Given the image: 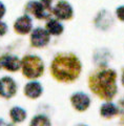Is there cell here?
<instances>
[{
  "label": "cell",
  "mask_w": 124,
  "mask_h": 126,
  "mask_svg": "<svg viewBox=\"0 0 124 126\" xmlns=\"http://www.w3.org/2000/svg\"><path fill=\"white\" fill-rule=\"evenodd\" d=\"M81 72V62L75 55H59L52 63V73L59 81L71 82Z\"/></svg>",
  "instance_id": "cell-1"
},
{
  "label": "cell",
  "mask_w": 124,
  "mask_h": 126,
  "mask_svg": "<svg viewBox=\"0 0 124 126\" xmlns=\"http://www.w3.org/2000/svg\"><path fill=\"white\" fill-rule=\"evenodd\" d=\"M117 73L113 69H105L99 72L90 78L89 86L93 92L100 98L110 100L117 94Z\"/></svg>",
  "instance_id": "cell-2"
},
{
  "label": "cell",
  "mask_w": 124,
  "mask_h": 126,
  "mask_svg": "<svg viewBox=\"0 0 124 126\" xmlns=\"http://www.w3.org/2000/svg\"><path fill=\"white\" fill-rule=\"evenodd\" d=\"M23 75L30 79H35L40 77L44 70V64L41 58L37 56H25L21 62Z\"/></svg>",
  "instance_id": "cell-3"
},
{
  "label": "cell",
  "mask_w": 124,
  "mask_h": 126,
  "mask_svg": "<svg viewBox=\"0 0 124 126\" xmlns=\"http://www.w3.org/2000/svg\"><path fill=\"white\" fill-rule=\"evenodd\" d=\"M17 93V84L11 77H3L0 79V96L10 99Z\"/></svg>",
  "instance_id": "cell-4"
},
{
  "label": "cell",
  "mask_w": 124,
  "mask_h": 126,
  "mask_svg": "<svg viewBox=\"0 0 124 126\" xmlns=\"http://www.w3.org/2000/svg\"><path fill=\"white\" fill-rule=\"evenodd\" d=\"M50 42V33L47 30L38 27L33 31L31 35V43L35 47H43Z\"/></svg>",
  "instance_id": "cell-5"
},
{
  "label": "cell",
  "mask_w": 124,
  "mask_h": 126,
  "mask_svg": "<svg viewBox=\"0 0 124 126\" xmlns=\"http://www.w3.org/2000/svg\"><path fill=\"white\" fill-rule=\"evenodd\" d=\"M53 13L56 17L61 19V20H67V19H71L73 16V7L69 2L62 0L56 4L55 9L53 10Z\"/></svg>",
  "instance_id": "cell-6"
},
{
  "label": "cell",
  "mask_w": 124,
  "mask_h": 126,
  "mask_svg": "<svg viewBox=\"0 0 124 126\" xmlns=\"http://www.w3.org/2000/svg\"><path fill=\"white\" fill-rule=\"evenodd\" d=\"M49 7H46L42 2L39 1H31L27 4V11L33 14L38 19H45L50 16Z\"/></svg>",
  "instance_id": "cell-7"
},
{
  "label": "cell",
  "mask_w": 124,
  "mask_h": 126,
  "mask_svg": "<svg viewBox=\"0 0 124 126\" xmlns=\"http://www.w3.org/2000/svg\"><path fill=\"white\" fill-rule=\"evenodd\" d=\"M71 104L79 111H84L89 108L90 104V99L84 93H76L71 98Z\"/></svg>",
  "instance_id": "cell-8"
},
{
  "label": "cell",
  "mask_w": 124,
  "mask_h": 126,
  "mask_svg": "<svg viewBox=\"0 0 124 126\" xmlns=\"http://www.w3.org/2000/svg\"><path fill=\"white\" fill-rule=\"evenodd\" d=\"M0 67L10 70V72H17L21 67V61L16 56L4 55L0 58Z\"/></svg>",
  "instance_id": "cell-9"
},
{
  "label": "cell",
  "mask_w": 124,
  "mask_h": 126,
  "mask_svg": "<svg viewBox=\"0 0 124 126\" xmlns=\"http://www.w3.org/2000/svg\"><path fill=\"white\" fill-rule=\"evenodd\" d=\"M14 29L18 34H29L33 29V22H32L31 17L27 15H23L19 17L14 23Z\"/></svg>",
  "instance_id": "cell-10"
},
{
  "label": "cell",
  "mask_w": 124,
  "mask_h": 126,
  "mask_svg": "<svg viewBox=\"0 0 124 126\" xmlns=\"http://www.w3.org/2000/svg\"><path fill=\"white\" fill-rule=\"evenodd\" d=\"M24 94L31 99H37L42 94V85L37 81H31L24 86Z\"/></svg>",
  "instance_id": "cell-11"
},
{
  "label": "cell",
  "mask_w": 124,
  "mask_h": 126,
  "mask_svg": "<svg viewBox=\"0 0 124 126\" xmlns=\"http://www.w3.org/2000/svg\"><path fill=\"white\" fill-rule=\"evenodd\" d=\"M113 21L114 20L108 12L102 11L101 13H99L97 18H96V25L101 30H106L113 24Z\"/></svg>",
  "instance_id": "cell-12"
},
{
  "label": "cell",
  "mask_w": 124,
  "mask_h": 126,
  "mask_svg": "<svg viewBox=\"0 0 124 126\" xmlns=\"http://www.w3.org/2000/svg\"><path fill=\"white\" fill-rule=\"evenodd\" d=\"M10 116L12 118V120H13V122H15V123H20V122H22V121L25 120L26 111L23 108L16 106V107H13L11 109Z\"/></svg>",
  "instance_id": "cell-13"
},
{
  "label": "cell",
  "mask_w": 124,
  "mask_h": 126,
  "mask_svg": "<svg viewBox=\"0 0 124 126\" xmlns=\"http://www.w3.org/2000/svg\"><path fill=\"white\" fill-rule=\"evenodd\" d=\"M118 108L114 103H105L102 105L101 109H100V113L104 118H113L114 116L117 115Z\"/></svg>",
  "instance_id": "cell-14"
},
{
  "label": "cell",
  "mask_w": 124,
  "mask_h": 126,
  "mask_svg": "<svg viewBox=\"0 0 124 126\" xmlns=\"http://www.w3.org/2000/svg\"><path fill=\"white\" fill-rule=\"evenodd\" d=\"M46 30L50 34L57 36V35L62 34L63 25L60 22H58L57 20H55V19H51V20H49V22L46 23Z\"/></svg>",
  "instance_id": "cell-15"
},
{
  "label": "cell",
  "mask_w": 124,
  "mask_h": 126,
  "mask_svg": "<svg viewBox=\"0 0 124 126\" xmlns=\"http://www.w3.org/2000/svg\"><path fill=\"white\" fill-rule=\"evenodd\" d=\"M31 125H38V126H40V125H51V121L47 117L39 115V116H36L34 119L32 120Z\"/></svg>",
  "instance_id": "cell-16"
},
{
  "label": "cell",
  "mask_w": 124,
  "mask_h": 126,
  "mask_svg": "<svg viewBox=\"0 0 124 126\" xmlns=\"http://www.w3.org/2000/svg\"><path fill=\"white\" fill-rule=\"evenodd\" d=\"M116 14H117V17L120 19L121 21H124V5L119 6L117 10H116Z\"/></svg>",
  "instance_id": "cell-17"
},
{
  "label": "cell",
  "mask_w": 124,
  "mask_h": 126,
  "mask_svg": "<svg viewBox=\"0 0 124 126\" xmlns=\"http://www.w3.org/2000/svg\"><path fill=\"white\" fill-rule=\"evenodd\" d=\"M6 32H7V25L4 22L0 21V36H3Z\"/></svg>",
  "instance_id": "cell-18"
},
{
  "label": "cell",
  "mask_w": 124,
  "mask_h": 126,
  "mask_svg": "<svg viewBox=\"0 0 124 126\" xmlns=\"http://www.w3.org/2000/svg\"><path fill=\"white\" fill-rule=\"evenodd\" d=\"M5 6H4V4L0 1V19H1L3 16H4V14H5Z\"/></svg>",
  "instance_id": "cell-19"
},
{
  "label": "cell",
  "mask_w": 124,
  "mask_h": 126,
  "mask_svg": "<svg viewBox=\"0 0 124 126\" xmlns=\"http://www.w3.org/2000/svg\"><path fill=\"white\" fill-rule=\"evenodd\" d=\"M52 1H53V0H41V2H42L43 4H44L46 7H49V9H51Z\"/></svg>",
  "instance_id": "cell-20"
},
{
  "label": "cell",
  "mask_w": 124,
  "mask_h": 126,
  "mask_svg": "<svg viewBox=\"0 0 124 126\" xmlns=\"http://www.w3.org/2000/svg\"><path fill=\"white\" fill-rule=\"evenodd\" d=\"M122 84L124 85V73H123V76H122Z\"/></svg>",
  "instance_id": "cell-21"
}]
</instances>
